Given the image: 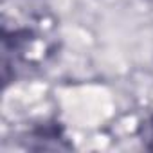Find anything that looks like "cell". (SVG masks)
I'll use <instances>...</instances> for the list:
<instances>
[{
	"label": "cell",
	"instance_id": "cell-1",
	"mask_svg": "<svg viewBox=\"0 0 153 153\" xmlns=\"http://www.w3.org/2000/svg\"><path fill=\"white\" fill-rule=\"evenodd\" d=\"M51 54V43L33 25H15L4 22L2 27V76L9 83L24 72L36 68Z\"/></svg>",
	"mask_w": 153,
	"mask_h": 153
},
{
	"label": "cell",
	"instance_id": "cell-3",
	"mask_svg": "<svg viewBox=\"0 0 153 153\" xmlns=\"http://www.w3.org/2000/svg\"><path fill=\"white\" fill-rule=\"evenodd\" d=\"M137 135H139V139H140V144H142L146 149L153 151V114L148 115V117L139 124Z\"/></svg>",
	"mask_w": 153,
	"mask_h": 153
},
{
	"label": "cell",
	"instance_id": "cell-2",
	"mask_svg": "<svg viewBox=\"0 0 153 153\" xmlns=\"http://www.w3.org/2000/svg\"><path fill=\"white\" fill-rule=\"evenodd\" d=\"M27 149H72L63 126L58 121H45L25 133Z\"/></svg>",
	"mask_w": 153,
	"mask_h": 153
}]
</instances>
